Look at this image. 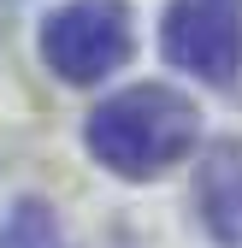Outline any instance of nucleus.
Segmentation results:
<instances>
[{"instance_id":"1","label":"nucleus","mask_w":242,"mask_h":248,"mask_svg":"<svg viewBox=\"0 0 242 248\" xmlns=\"http://www.w3.org/2000/svg\"><path fill=\"white\" fill-rule=\"evenodd\" d=\"M195 136H201L195 101L177 95V89H166V83L118 89V95H106L95 112H89V124H83L89 154H95L106 171L130 177V183L171 171L195 148Z\"/></svg>"},{"instance_id":"2","label":"nucleus","mask_w":242,"mask_h":248,"mask_svg":"<svg viewBox=\"0 0 242 248\" xmlns=\"http://www.w3.org/2000/svg\"><path fill=\"white\" fill-rule=\"evenodd\" d=\"M130 6L124 0H65L42 18V59L59 83L95 89L130 59Z\"/></svg>"},{"instance_id":"3","label":"nucleus","mask_w":242,"mask_h":248,"mask_svg":"<svg viewBox=\"0 0 242 248\" xmlns=\"http://www.w3.org/2000/svg\"><path fill=\"white\" fill-rule=\"evenodd\" d=\"M160 47L177 71L201 83H236L242 71V0H171Z\"/></svg>"},{"instance_id":"4","label":"nucleus","mask_w":242,"mask_h":248,"mask_svg":"<svg viewBox=\"0 0 242 248\" xmlns=\"http://www.w3.org/2000/svg\"><path fill=\"white\" fill-rule=\"evenodd\" d=\"M195 213L219 248H242V142L219 136L195 171Z\"/></svg>"},{"instance_id":"5","label":"nucleus","mask_w":242,"mask_h":248,"mask_svg":"<svg viewBox=\"0 0 242 248\" xmlns=\"http://www.w3.org/2000/svg\"><path fill=\"white\" fill-rule=\"evenodd\" d=\"M0 248H65V231H59V213L42 195L12 201V213L0 219Z\"/></svg>"}]
</instances>
